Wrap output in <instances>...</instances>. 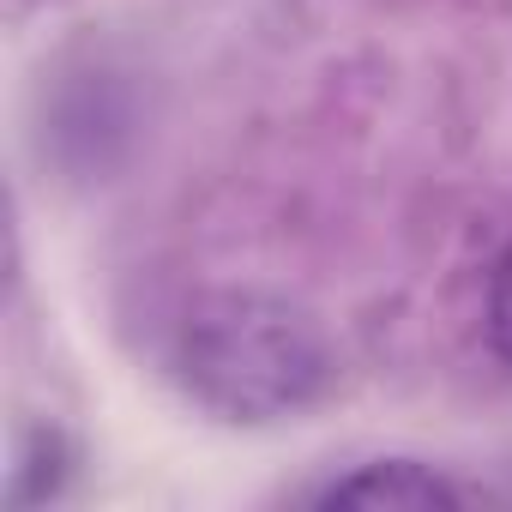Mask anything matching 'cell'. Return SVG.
Wrapping results in <instances>:
<instances>
[{
    "label": "cell",
    "instance_id": "obj_1",
    "mask_svg": "<svg viewBox=\"0 0 512 512\" xmlns=\"http://www.w3.org/2000/svg\"><path fill=\"white\" fill-rule=\"evenodd\" d=\"M175 368L223 422H284L332 386L320 320L266 290H217L187 308Z\"/></svg>",
    "mask_w": 512,
    "mask_h": 512
},
{
    "label": "cell",
    "instance_id": "obj_3",
    "mask_svg": "<svg viewBox=\"0 0 512 512\" xmlns=\"http://www.w3.org/2000/svg\"><path fill=\"white\" fill-rule=\"evenodd\" d=\"M482 326H488V350L500 362H512V247L488 272V302H482Z\"/></svg>",
    "mask_w": 512,
    "mask_h": 512
},
{
    "label": "cell",
    "instance_id": "obj_2",
    "mask_svg": "<svg viewBox=\"0 0 512 512\" xmlns=\"http://www.w3.org/2000/svg\"><path fill=\"white\" fill-rule=\"evenodd\" d=\"M464 500H470V488H458L452 476H440L416 458L362 464L356 476H344L320 494V506H362V512H428V506H464Z\"/></svg>",
    "mask_w": 512,
    "mask_h": 512
}]
</instances>
